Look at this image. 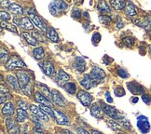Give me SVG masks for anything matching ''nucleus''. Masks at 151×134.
<instances>
[{
	"mask_svg": "<svg viewBox=\"0 0 151 134\" xmlns=\"http://www.w3.org/2000/svg\"><path fill=\"white\" fill-rule=\"evenodd\" d=\"M80 15H81V13H80V11H79V9H75L73 11H72V16L74 17V18H79L80 17Z\"/></svg>",
	"mask_w": 151,
	"mask_h": 134,
	"instance_id": "nucleus-50",
	"label": "nucleus"
},
{
	"mask_svg": "<svg viewBox=\"0 0 151 134\" xmlns=\"http://www.w3.org/2000/svg\"><path fill=\"white\" fill-rule=\"evenodd\" d=\"M36 134H44L42 131H40V130H36Z\"/></svg>",
	"mask_w": 151,
	"mask_h": 134,
	"instance_id": "nucleus-57",
	"label": "nucleus"
},
{
	"mask_svg": "<svg viewBox=\"0 0 151 134\" xmlns=\"http://www.w3.org/2000/svg\"><path fill=\"white\" fill-rule=\"evenodd\" d=\"M9 11L11 13H13L15 15H22V13H24V9H22V8L21 7L20 5L16 4V3H12L9 8Z\"/></svg>",
	"mask_w": 151,
	"mask_h": 134,
	"instance_id": "nucleus-25",
	"label": "nucleus"
},
{
	"mask_svg": "<svg viewBox=\"0 0 151 134\" xmlns=\"http://www.w3.org/2000/svg\"><path fill=\"white\" fill-rule=\"evenodd\" d=\"M127 88H128V90H129L132 93V94H135V95L142 94V93L144 92V88H143V87L139 83L134 82V81L127 83Z\"/></svg>",
	"mask_w": 151,
	"mask_h": 134,
	"instance_id": "nucleus-15",
	"label": "nucleus"
},
{
	"mask_svg": "<svg viewBox=\"0 0 151 134\" xmlns=\"http://www.w3.org/2000/svg\"><path fill=\"white\" fill-rule=\"evenodd\" d=\"M119 134H123V133H121V132H120V133H119Z\"/></svg>",
	"mask_w": 151,
	"mask_h": 134,
	"instance_id": "nucleus-60",
	"label": "nucleus"
},
{
	"mask_svg": "<svg viewBox=\"0 0 151 134\" xmlns=\"http://www.w3.org/2000/svg\"><path fill=\"white\" fill-rule=\"evenodd\" d=\"M37 87L39 88L41 94L44 95L46 98H48L49 100H51V91H50V89L47 86H45L43 84H37Z\"/></svg>",
	"mask_w": 151,
	"mask_h": 134,
	"instance_id": "nucleus-29",
	"label": "nucleus"
},
{
	"mask_svg": "<svg viewBox=\"0 0 151 134\" xmlns=\"http://www.w3.org/2000/svg\"><path fill=\"white\" fill-rule=\"evenodd\" d=\"M40 108H41L42 111L47 115H50L51 118H54V111L52 110L50 106H47V105H43V104H40Z\"/></svg>",
	"mask_w": 151,
	"mask_h": 134,
	"instance_id": "nucleus-34",
	"label": "nucleus"
},
{
	"mask_svg": "<svg viewBox=\"0 0 151 134\" xmlns=\"http://www.w3.org/2000/svg\"><path fill=\"white\" fill-rule=\"evenodd\" d=\"M149 34H150V36H151V32H150V33H149Z\"/></svg>",
	"mask_w": 151,
	"mask_h": 134,
	"instance_id": "nucleus-61",
	"label": "nucleus"
},
{
	"mask_svg": "<svg viewBox=\"0 0 151 134\" xmlns=\"http://www.w3.org/2000/svg\"><path fill=\"white\" fill-rule=\"evenodd\" d=\"M54 119L59 125H69L68 118L65 115V113L59 111V110H54Z\"/></svg>",
	"mask_w": 151,
	"mask_h": 134,
	"instance_id": "nucleus-14",
	"label": "nucleus"
},
{
	"mask_svg": "<svg viewBox=\"0 0 151 134\" xmlns=\"http://www.w3.org/2000/svg\"><path fill=\"white\" fill-rule=\"evenodd\" d=\"M80 85L83 87L84 89H86V90H90V89H91L92 87H94V86H96V82L95 81L92 79L91 77V75H86L85 77L80 80Z\"/></svg>",
	"mask_w": 151,
	"mask_h": 134,
	"instance_id": "nucleus-18",
	"label": "nucleus"
},
{
	"mask_svg": "<svg viewBox=\"0 0 151 134\" xmlns=\"http://www.w3.org/2000/svg\"><path fill=\"white\" fill-rule=\"evenodd\" d=\"M0 15H1V21H9L11 19V16L8 12H6V11L1 10Z\"/></svg>",
	"mask_w": 151,
	"mask_h": 134,
	"instance_id": "nucleus-42",
	"label": "nucleus"
},
{
	"mask_svg": "<svg viewBox=\"0 0 151 134\" xmlns=\"http://www.w3.org/2000/svg\"><path fill=\"white\" fill-rule=\"evenodd\" d=\"M28 16H29V19L31 20V21L34 23L35 25H37L40 29V30H42V32L47 31L46 24L42 21V19L38 16V14L36 12V10H35V9H29L28 10Z\"/></svg>",
	"mask_w": 151,
	"mask_h": 134,
	"instance_id": "nucleus-1",
	"label": "nucleus"
},
{
	"mask_svg": "<svg viewBox=\"0 0 151 134\" xmlns=\"http://www.w3.org/2000/svg\"><path fill=\"white\" fill-rule=\"evenodd\" d=\"M6 126H7V130L10 134H20L19 126L14 119L8 118L6 119Z\"/></svg>",
	"mask_w": 151,
	"mask_h": 134,
	"instance_id": "nucleus-13",
	"label": "nucleus"
},
{
	"mask_svg": "<svg viewBox=\"0 0 151 134\" xmlns=\"http://www.w3.org/2000/svg\"><path fill=\"white\" fill-rule=\"evenodd\" d=\"M0 58H1V62H8L9 60L10 59L9 51L6 49H4V48H1V53H0Z\"/></svg>",
	"mask_w": 151,
	"mask_h": 134,
	"instance_id": "nucleus-36",
	"label": "nucleus"
},
{
	"mask_svg": "<svg viewBox=\"0 0 151 134\" xmlns=\"http://www.w3.org/2000/svg\"><path fill=\"white\" fill-rule=\"evenodd\" d=\"M137 101H138V98H136V97H135V98H134V99H133V100H132V102H134V103H135V102H137Z\"/></svg>",
	"mask_w": 151,
	"mask_h": 134,
	"instance_id": "nucleus-58",
	"label": "nucleus"
},
{
	"mask_svg": "<svg viewBox=\"0 0 151 134\" xmlns=\"http://www.w3.org/2000/svg\"><path fill=\"white\" fill-rule=\"evenodd\" d=\"M98 9L102 14H108L110 13V7L108 3L106 1H100L98 3Z\"/></svg>",
	"mask_w": 151,
	"mask_h": 134,
	"instance_id": "nucleus-26",
	"label": "nucleus"
},
{
	"mask_svg": "<svg viewBox=\"0 0 151 134\" xmlns=\"http://www.w3.org/2000/svg\"><path fill=\"white\" fill-rule=\"evenodd\" d=\"M108 125L112 127V130H119V125L117 124V121H109L108 122Z\"/></svg>",
	"mask_w": 151,
	"mask_h": 134,
	"instance_id": "nucleus-45",
	"label": "nucleus"
},
{
	"mask_svg": "<svg viewBox=\"0 0 151 134\" xmlns=\"http://www.w3.org/2000/svg\"><path fill=\"white\" fill-rule=\"evenodd\" d=\"M73 67L76 71H78V73H83L86 70V62L83 58H81V57L76 58L75 62L73 63Z\"/></svg>",
	"mask_w": 151,
	"mask_h": 134,
	"instance_id": "nucleus-16",
	"label": "nucleus"
},
{
	"mask_svg": "<svg viewBox=\"0 0 151 134\" xmlns=\"http://www.w3.org/2000/svg\"><path fill=\"white\" fill-rule=\"evenodd\" d=\"M137 127L142 133H147L150 130V124L147 118L144 115H140L137 118Z\"/></svg>",
	"mask_w": 151,
	"mask_h": 134,
	"instance_id": "nucleus-8",
	"label": "nucleus"
},
{
	"mask_svg": "<svg viewBox=\"0 0 151 134\" xmlns=\"http://www.w3.org/2000/svg\"><path fill=\"white\" fill-rule=\"evenodd\" d=\"M100 21L104 23V24H107V23H109L110 21H111V18H110L109 16H106V15H103L100 17Z\"/></svg>",
	"mask_w": 151,
	"mask_h": 134,
	"instance_id": "nucleus-44",
	"label": "nucleus"
},
{
	"mask_svg": "<svg viewBox=\"0 0 151 134\" xmlns=\"http://www.w3.org/2000/svg\"><path fill=\"white\" fill-rule=\"evenodd\" d=\"M142 100L146 102L147 104H149L150 103V102H151V97H150V95H148V94H143L142 95Z\"/></svg>",
	"mask_w": 151,
	"mask_h": 134,
	"instance_id": "nucleus-46",
	"label": "nucleus"
},
{
	"mask_svg": "<svg viewBox=\"0 0 151 134\" xmlns=\"http://www.w3.org/2000/svg\"><path fill=\"white\" fill-rule=\"evenodd\" d=\"M27 118H28V114L25 110L21 109V108H19L18 110H17V121H18L19 123L24 122Z\"/></svg>",
	"mask_w": 151,
	"mask_h": 134,
	"instance_id": "nucleus-27",
	"label": "nucleus"
},
{
	"mask_svg": "<svg viewBox=\"0 0 151 134\" xmlns=\"http://www.w3.org/2000/svg\"><path fill=\"white\" fill-rule=\"evenodd\" d=\"M100 106H101L102 110L104 111V113L106 114V115H107L109 118L115 119L116 121H117L120 118V115L119 114L118 110L116 109L115 107H113L111 105H108V104L104 103V102H101Z\"/></svg>",
	"mask_w": 151,
	"mask_h": 134,
	"instance_id": "nucleus-3",
	"label": "nucleus"
},
{
	"mask_svg": "<svg viewBox=\"0 0 151 134\" xmlns=\"http://www.w3.org/2000/svg\"><path fill=\"white\" fill-rule=\"evenodd\" d=\"M78 99L80 101V102L82 103V105L89 107L91 102H92V97L89 92H87L85 90H79L78 93Z\"/></svg>",
	"mask_w": 151,
	"mask_h": 134,
	"instance_id": "nucleus-7",
	"label": "nucleus"
},
{
	"mask_svg": "<svg viewBox=\"0 0 151 134\" xmlns=\"http://www.w3.org/2000/svg\"><path fill=\"white\" fill-rule=\"evenodd\" d=\"M136 24L141 26V27H144V28H149L151 26V21L148 20V19H141V20H136L135 21Z\"/></svg>",
	"mask_w": 151,
	"mask_h": 134,
	"instance_id": "nucleus-33",
	"label": "nucleus"
},
{
	"mask_svg": "<svg viewBox=\"0 0 151 134\" xmlns=\"http://www.w3.org/2000/svg\"><path fill=\"white\" fill-rule=\"evenodd\" d=\"M18 105H19V108L24 109V110H25L27 108V103L24 101H22V100L18 101Z\"/></svg>",
	"mask_w": 151,
	"mask_h": 134,
	"instance_id": "nucleus-48",
	"label": "nucleus"
},
{
	"mask_svg": "<svg viewBox=\"0 0 151 134\" xmlns=\"http://www.w3.org/2000/svg\"><path fill=\"white\" fill-rule=\"evenodd\" d=\"M91 75V77L93 79L95 82H98V81H101L102 79H104L106 77V73L104 72V70H102L101 68L94 66L91 69V73L89 74Z\"/></svg>",
	"mask_w": 151,
	"mask_h": 134,
	"instance_id": "nucleus-11",
	"label": "nucleus"
},
{
	"mask_svg": "<svg viewBox=\"0 0 151 134\" xmlns=\"http://www.w3.org/2000/svg\"><path fill=\"white\" fill-rule=\"evenodd\" d=\"M11 4H12V3H11L10 1H9V0H8V1H1V3H0V5H1V8H9V6L11 5Z\"/></svg>",
	"mask_w": 151,
	"mask_h": 134,
	"instance_id": "nucleus-51",
	"label": "nucleus"
},
{
	"mask_svg": "<svg viewBox=\"0 0 151 134\" xmlns=\"http://www.w3.org/2000/svg\"><path fill=\"white\" fill-rule=\"evenodd\" d=\"M119 23H122V22H121V21H119ZM122 26H123V25H121V24H119V25L118 27H119V28H121V27H122Z\"/></svg>",
	"mask_w": 151,
	"mask_h": 134,
	"instance_id": "nucleus-59",
	"label": "nucleus"
},
{
	"mask_svg": "<svg viewBox=\"0 0 151 134\" xmlns=\"http://www.w3.org/2000/svg\"><path fill=\"white\" fill-rule=\"evenodd\" d=\"M78 134H91L89 131L85 130L84 129H82V128H78Z\"/></svg>",
	"mask_w": 151,
	"mask_h": 134,
	"instance_id": "nucleus-53",
	"label": "nucleus"
},
{
	"mask_svg": "<svg viewBox=\"0 0 151 134\" xmlns=\"http://www.w3.org/2000/svg\"><path fill=\"white\" fill-rule=\"evenodd\" d=\"M1 25H2V28H5L6 30H8L9 32H12L14 34L18 33V32H17V28H16V26L13 24V23H9L7 21H1Z\"/></svg>",
	"mask_w": 151,
	"mask_h": 134,
	"instance_id": "nucleus-31",
	"label": "nucleus"
},
{
	"mask_svg": "<svg viewBox=\"0 0 151 134\" xmlns=\"http://www.w3.org/2000/svg\"><path fill=\"white\" fill-rule=\"evenodd\" d=\"M106 101L108 102H113V100H112V98H111V96H110V93L108 92V91H106Z\"/></svg>",
	"mask_w": 151,
	"mask_h": 134,
	"instance_id": "nucleus-54",
	"label": "nucleus"
},
{
	"mask_svg": "<svg viewBox=\"0 0 151 134\" xmlns=\"http://www.w3.org/2000/svg\"><path fill=\"white\" fill-rule=\"evenodd\" d=\"M118 74H119V77H121L122 78H127L128 77H129V75H128V73L125 71L124 69H122V68L118 69Z\"/></svg>",
	"mask_w": 151,
	"mask_h": 134,
	"instance_id": "nucleus-43",
	"label": "nucleus"
},
{
	"mask_svg": "<svg viewBox=\"0 0 151 134\" xmlns=\"http://www.w3.org/2000/svg\"><path fill=\"white\" fill-rule=\"evenodd\" d=\"M29 109H30L31 113L37 116V118L40 120H44V121H48L49 120V116L46 115L40 107L37 106V105H30L29 106Z\"/></svg>",
	"mask_w": 151,
	"mask_h": 134,
	"instance_id": "nucleus-12",
	"label": "nucleus"
},
{
	"mask_svg": "<svg viewBox=\"0 0 151 134\" xmlns=\"http://www.w3.org/2000/svg\"><path fill=\"white\" fill-rule=\"evenodd\" d=\"M46 36H47V37L50 40L51 42H54V43L59 42V36H58V34L55 31L54 28L48 27L47 31H46Z\"/></svg>",
	"mask_w": 151,
	"mask_h": 134,
	"instance_id": "nucleus-19",
	"label": "nucleus"
},
{
	"mask_svg": "<svg viewBox=\"0 0 151 134\" xmlns=\"http://www.w3.org/2000/svg\"><path fill=\"white\" fill-rule=\"evenodd\" d=\"M8 93H9V90L3 84H1V94H8Z\"/></svg>",
	"mask_w": 151,
	"mask_h": 134,
	"instance_id": "nucleus-52",
	"label": "nucleus"
},
{
	"mask_svg": "<svg viewBox=\"0 0 151 134\" xmlns=\"http://www.w3.org/2000/svg\"><path fill=\"white\" fill-rule=\"evenodd\" d=\"M122 42L127 47H132L134 45V39L132 37H126L122 39Z\"/></svg>",
	"mask_w": 151,
	"mask_h": 134,
	"instance_id": "nucleus-38",
	"label": "nucleus"
},
{
	"mask_svg": "<svg viewBox=\"0 0 151 134\" xmlns=\"http://www.w3.org/2000/svg\"><path fill=\"white\" fill-rule=\"evenodd\" d=\"M91 134H103V133L97 131V130H91Z\"/></svg>",
	"mask_w": 151,
	"mask_h": 134,
	"instance_id": "nucleus-56",
	"label": "nucleus"
},
{
	"mask_svg": "<svg viewBox=\"0 0 151 134\" xmlns=\"http://www.w3.org/2000/svg\"><path fill=\"white\" fill-rule=\"evenodd\" d=\"M2 114L6 116H11L14 114V106L12 102H7L2 108Z\"/></svg>",
	"mask_w": 151,
	"mask_h": 134,
	"instance_id": "nucleus-22",
	"label": "nucleus"
},
{
	"mask_svg": "<svg viewBox=\"0 0 151 134\" xmlns=\"http://www.w3.org/2000/svg\"><path fill=\"white\" fill-rule=\"evenodd\" d=\"M63 88L68 93H70V94H74L76 92V85L74 83H65V84H63Z\"/></svg>",
	"mask_w": 151,
	"mask_h": 134,
	"instance_id": "nucleus-35",
	"label": "nucleus"
},
{
	"mask_svg": "<svg viewBox=\"0 0 151 134\" xmlns=\"http://www.w3.org/2000/svg\"><path fill=\"white\" fill-rule=\"evenodd\" d=\"M57 78L59 80V82H66L69 79H70V77L67 73H65L63 70H60L59 73H58Z\"/></svg>",
	"mask_w": 151,
	"mask_h": 134,
	"instance_id": "nucleus-32",
	"label": "nucleus"
},
{
	"mask_svg": "<svg viewBox=\"0 0 151 134\" xmlns=\"http://www.w3.org/2000/svg\"><path fill=\"white\" fill-rule=\"evenodd\" d=\"M125 12H126V14L129 16V17H134L137 14L135 7L131 2L126 3V6H125Z\"/></svg>",
	"mask_w": 151,
	"mask_h": 134,
	"instance_id": "nucleus-24",
	"label": "nucleus"
},
{
	"mask_svg": "<svg viewBox=\"0 0 151 134\" xmlns=\"http://www.w3.org/2000/svg\"><path fill=\"white\" fill-rule=\"evenodd\" d=\"M63 132L65 133V134H74L73 132L69 131V130H63Z\"/></svg>",
	"mask_w": 151,
	"mask_h": 134,
	"instance_id": "nucleus-55",
	"label": "nucleus"
},
{
	"mask_svg": "<svg viewBox=\"0 0 151 134\" xmlns=\"http://www.w3.org/2000/svg\"><path fill=\"white\" fill-rule=\"evenodd\" d=\"M22 37H24V38L25 39V41L28 44H30V45H32L34 47H37L38 45V41L34 37V36H32L31 34H29L27 32H22Z\"/></svg>",
	"mask_w": 151,
	"mask_h": 134,
	"instance_id": "nucleus-23",
	"label": "nucleus"
},
{
	"mask_svg": "<svg viewBox=\"0 0 151 134\" xmlns=\"http://www.w3.org/2000/svg\"><path fill=\"white\" fill-rule=\"evenodd\" d=\"M33 55L38 61L39 60H42L43 58H44V56H45L44 49L42 48V47H37V48L34 49V50H33Z\"/></svg>",
	"mask_w": 151,
	"mask_h": 134,
	"instance_id": "nucleus-28",
	"label": "nucleus"
},
{
	"mask_svg": "<svg viewBox=\"0 0 151 134\" xmlns=\"http://www.w3.org/2000/svg\"><path fill=\"white\" fill-rule=\"evenodd\" d=\"M17 78H18V81H19L22 89H24V88H25V87L31 85L30 75H28V73L26 71H24V70L19 71L18 73H17Z\"/></svg>",
	"mask_w": 151,
	"mask_h": 134,
	"instance_id": "nucleus-6",
	"label": "nucleus"
},
{
	"mask_svg": "<svg viewBox=\"0 0 151 134\" xmlns=\"http://www.w3.org/2000/svg\"><path fill=\"white\" fill-rule=\"evenodd\" d=\"M7 81H8L9 84L11 86V88H12L14 90H16V91L20 90L21 86H20L19 81H18V78H16L13 75H9L8 77H7Z\"/></svg>",
	"mask_w": 151,
	"mask_h": 134,
	"instance_id": "nucleus-21",
	"label": "nucleus"
},
{
	"mask_svg": "<svg viewBox=\"0 0 151 134\" xmlns=\"http://www.w3.org/2000/svg\"><path fill=\"white\" fill-rule=\"evenodd\" d=\"M110 5L116 10H121L125 8L126 3L124 1H121V0H112V1H110Z\"/></svg>",
	"mask_w": 151,
	"mask_h": 134,
	"instance_id": "nucleus-30",
	"label": "nucleus"
},
{
	"mask_svg": "<svg viewBox=\"0 0 151 134\" xmlns=\"http://www.w3.org/2000/svg\"><path fill=\"white\" fill-rule=\"evenodd\" d=\"M114 92H115V95L118 96V97H122L125 95V90L122 87H120V86H118L117 88L115 89Z\"/></svg>",
	"mask_w": 151,
	"mask_h": 134,
	"instance_id": "nucleus-40",
	"label": "nucleus"
},
{
	"mask_svg": "<svg viewBox=\"0 0 151 134\" xmlns=\"http://www.w3.org/2000/svg\"><path fill=\"white\" fill-rule=\"evenodd\" d=\"M39 66L43 71V73L46 75H48V77H54L56 75L55 67L50 61H43L42 62L39 63Z\"/></svg>",
	"mask_w": 151,
	"mask_h": 134,
	"instance_id": "nucleus-5",
	"label": "nucleus"
},
{
	"mask_svg": "<svg viewBox=\"0 0 151 134\" xmlns=\"http://www.w3.org/2000/svg\"><path fill=\"white\" fill-rule=\"evenodd\" d=\"M33 36H34L35 38L37 40V41H38V40H40V41H42V42L46 41V39L44 37V34H42V31H35L34 34H33Z\"/></svg>",
	"mask_w": 151,
	"mask_h": 134,
	"instance_id": "nucleus-39",
	"label": "nucleus"
},
{
	"mask_svg": "<svg viewBox=\"0 0 151 134\" xmlns=\"http://www.w3.org/2000/svg\"><path fill=\"white\" fill-rule=\"evenodd\" d=\"M49 9H50V12L52 15L57 16L67 9V4L63 1H53L50 4Z\"/></svg>",
	"mask_w": 151,
	"mask_h": 134,
	"instance_id": "nucleus-2",
	"label": "nucleus"
},
{
	"mask_svg": "<svg viewBox=\"0 0 151 134\" xmlns=\"http://www.w3.org/2000/svg\"><path fill=\"white\" fill-rule=\"evenodd\" d=\"M5 66L8 70H14L16 68L26 67V64L24 62V61H22L20 59L19 57L14 56V57H11L9 60V62L5 63Z\"/></svg>",
	"mask_w": 151,
	"mask_h": 134,
	"instance_id": "nucleus-4",
	"label": "nucleus"
},
{
	"mask_svg": "<svg viewBox=\"0 0 151 134\" xmlns=\"http://www.w3.org/2000/svg\"><path fill=\"white\" fill-rule=\"evenodd\" d=\"M22 92H24L25 95H27V96H31L32 91H33V86H32V85H29V86L25 87V88L22 89Z\"/></svg>",
	"mask_w": 151,
	"mask_h": 134,
	"instance_id": "nucleus-41",
	"label": "nucleus"
},
{
	"mask_svg": "<svg viewBox=\"0 0 151 134\" xmlns=\"http://www.w3.org/2000/svg\"><path fill=\"white\" fill-rule=\"evenodd\" d=\"M9 98H11V95L9 93H8V94H1V103L3 104L4 102H6V101H8Z\"/></svg>",
	"mask_w": 151,
	"mask_h": 134,
	"instance_id": "nucleus-47",
	"label": "nucleus"
},
{
	"mask_svg": "<svg viewBox=\"0 0 151 134\" xmlns=\"http://www.w3.org/2000/svg\"><path fill=\"white\" fill-rule=\"evenodd\" d=\"M51 101L53 102L58 106L63 107L66 105V102L63 96L56 90H51Z\"/></svg>",
	"mask_w": 151,
	"mask_h": 134,
	"instance_id": "nucleus-9",
	"label": "nucleus"
},
{
	"mask_svg": "<svg viewBox=\"0 0 151 134\" xmlns=\"http://www.w3.org/2000/svg\"><path fill=\"white\" fill-rule=\"evenodd\" d=\"M119 123L122 126V127H124L125 129H127V130H129V129H131V124H130V121L128 120V119H126V118H124L123 116H121L120 115V118L117 120Z\"/></svg>",
	"mask_w": 151,
	"mask_h": 134,
	"instance_id": "nucleus-37",
	"label": "nucleus"
},
{
	"mask_svg": "<svg viewBox=\"0 0 151 134\" xmlns=\"http://www.w3.org/2000/svg\"><path fill=\"white\" fill-rule=\"evenodd\" d=\"M14 22L24 29H27V30H33L34 29V23L29 19V17H22V18L20 19H15Z\"/></svg>",
	"mask_w": 151,
	"mask_h": 134,
	"instance_id": "nucleus-10",
	"label": "nucleus"
},
{
	"mask_svg": "<svg viewBox=\"0 0 151 134\" xmlns=\"http://www.w3.org/2000/svg\"><path fill=\"white\" fill-rule=\"evenodd\" d=\"M35 100H36L38 103L43 104V105H47V106H50V107L52 106V103L50 102V101L49 100L48 98H46L44 95H42L40 92L35 93Z\"/></svg>",
	"mask_w": 151,
	"mask_h": 134,
	"instance_id": "nucleus-20",
	"label": "nucleus"
},
{
	"mask_svg": "<svg viewBox=\"0 0 151 134\" xmlns=\"http://www.w3.org/2000/svg\"><path fill=\"white\" fill-rule=\"evenodd\" d=\"M92 40H93V42H95V43L100 42V40H101V36H100V34L95 33V34H93V37H92Z\"/></svg>",
	"mask_w": 151,
	"mask_h": 134,
	"instance_id": "nucleus-49",
	"label": "nucleus"
},
{
	"mask_svg": "<svg viewBox=\"0 0 151 134\" xmlns=\"http://www.w3.org/2000/svg\"><path fill=\"white\" fill-rule=\"evenodd\" d=\"M91 114L92 116H94L97 119H102L104 118V111L101 106L98 105V103H92L91 106Z\"/></svg>",
	"mask_w": 151,
	"mask_h": 134,
	"instance_id": "nucleus-17",
	"label": "nucleus"
}]
</instances>
